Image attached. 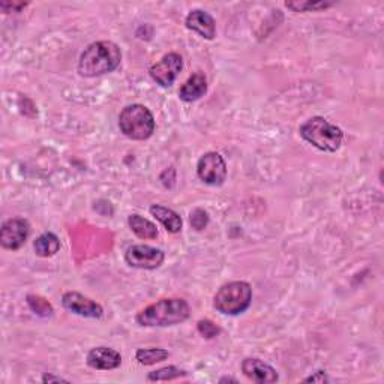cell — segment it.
<instances>
[{"label": "cell", "instance_id": "obj_1", "mask_svg": "<svg viewBox=\"0 0 384 384\" xmlns=\"http://www.w3.org/2000/svg\"><path fill=\"white\" fill-rule=\"evenodd\" d=\"M122 62V51L111 41H98L84 48L79 60V74L81 77H99L118 69Z\"/></svg>", "mask_w": 384, "mask_h": 384}, {"label": "cell", "instance_id": "obj_2", "mask_svg": "<svg viewBox=\"0 0 384 384\" xmlns=\"http://www.w3.org/2000/svg\"><path fill=\"white\" fill-rule=\"evenodd\" d=\"M191 308L185 299H161L146 306L135 317V322L145 327H167L181 324L189 318Z\"/></svg>", "mask_w": 384, "mask_h": 384}, {"label": "cell", "instance_id": "obj_3", "mask_svg": "<svg viewBox=\"0 0 384 384\" xmlns=\"http://www.w3.org/2000/svg\"><path fill=\"white\" fill-rule=\"evenodd\" d=\"M300 137L322 152H337L344 140V132L337 125H332L322 116H314L300 125Z\"/></svg>", "mask_w": 384, "mask_h": 384}, {"label": "cell", "instance_id": "obj_4", "mask_svg": "<svg viewBox=\"0 0 384 384\" xmlns=\"http://www.w3.org/2000/svg\"><path fill=\"white\" fill-rule=\"evenodd\" d=\"M252 302V288L245 281H233L216 291L213 306L224 315H239L245 312Z\"/></svg>", "mask_w": 384, "mask_h": 384}, {"label": "cell", "instance_id": "obj_5", "mask_svg": "<svg viewBox=\"0 0 384 384\" xmlns=\"http://www.w3.org/2000/svg\"><path fill=\"white\" fill-rule=\"evenodd\" d=\"M119 128L131 140L143 142L155 132V119L152 111L142 104L126 106L119 116Z\"/></svg>", "mask_w": 384, "mask_h": 384}, {"label": "cell", "instance_id": "obj_6", "mask_svg": "<svg viewBox=\"0 0 384 384\" xmlns=\"http://www.w3.org/2000/svg\"><path fill=\"white\" fill-rule=\"evenodd\" d=\"M197 176L210 186H221L227 179V164L218 152H208L198 159Z\"/></svg>", "mask_w": 384, "mask_h": 384}, {"label": "cell", "instance_id": "obj_7", "mask_svg": "<svg viewBox=\"0 0 384 384\" xmlns=\"http://www.w3.org/2000/svg\"><path fill=\"white\" fill-rule=\"evenodd\" d=\"M183 69V59L177 53L165 55L149 69V74L161 87H171Z\"/></svg>", "mask_w": 384, "mask_h": 384}, {"label": "cell", "instance_id": "obj_8", "mask_svg": "<svg viewBox=\"0 0 384 384\" xmlns=\"http://www.w3.org/2000/svg\"><path fill=\"white\" fill-rule=\"evenodd\" d=\"M165 255L161 249L149 245H132L125 252V261L131 267L153 271L164 263Z\"/></svg>", "mask_w": 384, "mask_h": 384}, {"label": "cell", "instance_id": "obj_9", "mask_svg": "<svg viewBox=\"0 0 384 384\" xmlns=\"http://www.w3.org/2000/svg\"><path fill=\"white\" fill-rule=\"evenodd\" d=\"M30 235V224L23 218H12L0 228V243L5 249H20Z\"/></svg>", "mask_w": 384, "mask_h": 384}, {"label": "cell", "instance_id": "obj_10", "mask_svg": "<svg viewBox=\"0 0 384 384\" xmlns=\"http://www.w3.org/2000/svg\"><path fill=\"white\" fill-rule=\"evenodd\" d=\"M62 305L69 312L84 318H101L102 314H104V310H102L99 303L79 291H68L63 294Z\"/></svg>", "mask_w": 384, "mask_h": 384}, {"label": "cell", "instance_id": "obj_11", "mask_svg": "<svg viewBox=\"0 0 384 384\" xmlns=\"http://www.w3.org/2000/svg\"><path fill=\"white\" fill-rule=\"evenodd\" d=\"M242 373L245 374L251 381L259 384H271L278 381L276 369L266 362L257 359V357H248L242 362Z\"/></svg>", "mask_w": 384, "mask_h": 384}, {"label": "cell", "instance_id": "obj_12", "mask_svg": "<svg viewBox=\"0 0 384 384\" xmlns=\"http://www.w3.org/2000/svg\"><path fill=\"white\" fill-rule=\"evenodd\" d=\"M185 24L189 30L198 33L201 38H204V40H208V41L215 40L216 21L209 14V12L203 11V9L191 11L185 20Z\"/></svg>", "mask_w": 384, "mask_h": 384}, {"label": "cell", "instance_id": "obj_13", "mask_svg": "<svg viewBox=\"0 0 384 384\" xmlns=\"http://www.w3.org/2000/svg\"><path fill=\"white\" fill-rule=\"evenodd\" d=\"M120 363H122L120 353L110 347H95L87 354V365L94 369L110 371L119 368Z\"/></svg>", "mask_w": 384, "mask_h": 384}, {"label": "cell", "instance_id": "obj_14", "mask_svg": "<svg viewBox=\"0 0 384 384\" xmlns=\"http://www.w3.org/2000/svg\"><path fill=\"white\" fill-rule=\"evenodd\" d=\"M208 92V80L203 72L192 74L189 79L179 89V96L185 102H194L203 98Z\"/></svg>", "mask_w": 384, "mask_h": 384}, {"label": "cell", "instance_id": "obj_15", "mask_svg": "<svg viewBox=\"0 0 384 384\" xmlns=\"http://www.w3.org/2000/svg\"><path fill=\"white\" fill-rule=\"evenodd\" d=\"M149 210H150L152 216H155L157 220L165 227L167 232L179 233L182 230V225H183L182 218L179 216L174 210L165 208V206H161V204H153Z\"/></svg>", "mask_w": 384, "mask_h": 384}, {"label": "cell", "instance_id": "obj_16", "mask_svg": "<svg viewBox=\"0 0 384 384\" xmlns=\"http://www.w3.org/2000/svg\"><path fill=\"white\" fill-rule=\"evenodd\" d=\"M128 225L132 230V233L140 239H157L158 237V228L157 225L150 222L146 218L140 216L137 213L130 215L128 218Z\"/></svg>", "mask_w": 384, "mask_h": 384}, {"label": "cell", "instance_id": "obj_17", "mask_svg": "<svg viewBox=\"0 0 384 384\" xmlns=\"http://www.w3.org/2000/svg\"><path fill=\"white\" fill-rule=\"evenodd\" d=\"M33 248L40 257H53L60 249V240L55 233H44L35 240Z\"/></svg>", "mask_w": 384, "mask_h": 384}, {"label": "cell", "instance_id": "obj_18", "mask_svg": "<svg viewBox=\"0 0 384 384\" xmlns=\"http://www.w3.org/2000/svg\"><path fill=\"white\" fill-rule=\"evenodd\" d=\"M170 353L164 349H140L135 353V359L142 365H155L165 359H169Z\"/></svg>", "mask_w": 384, "mask_h": 384}, {"label": "cell", "instance_id": "obj_19", "mask_svg": "<svg viewBox=\"0 0 384 384\" xmlns=\"http://www.w3.org/2000/svg\"><path fill=\"white\" fill-rule=\"evenodd\" d=\"M188 373L185 369H181L177 366H165L157 371H152L147 375L149 381H170V380H176L181 377H186Z\"/></svg>", "mask_w": 384, "mask_h": 384}, {"label": "cell", "instance_id": "obj_20", "mask_svg": "<svg viewBox=\"0 0 384 384\" xmlns=\"http://www.w3.org/2000/svg\"><path fill=\"white\" fill-rule=\"evenodd\" d=\"M28 305H29V308L36 315H40L43 318H48V317L53 315V312H55L51 303L47 299H44L41 296H38V294H29V296H28Z\"/></svg>", "mask_w": 384, "mask_h": 384}, {"label": "cell", "instance_id": "obj_21", "mask_svg": "<svg viewBox=\"0 0 384 384\" xmlns=\"http://www.w3.org/2000/svg\"><path fill=\"white\" fill-rule=\"evenodd\" d=\"M332 2H323V0H317V2H286V6L294 12H317L322 9L330 8Z\"/></svg>", "mask_w": 384, "mask_h": 384}, {"label": "cell", "instance_id": "obj_22", "mask_svg": "<svg viewBox=\"0 0 384 384\" xmlns=\"http://www.w3.org/2000/svg\"><path fill=\"white\" fill-rule=\"evenodd\" d=\"M197 330L198 334L206 339H213L221 334L220 326H216L213 322H210V320H200L197 323Z\"/></svg>", "mask_w": 384, "mask_h": 384}, {"label": "cell", "instance_id": "obj_23", "mask_svg": "<svg viewBox=\"0 0 384 384\" xmlns=\"http://www.w3.org/2000/svg\"><path fill=\"white\" fill-rule=\"evenodd\" d=\"M209 224V213L203 209H194L191 212V225L197 232H201Z\"/></svg>", "mask_w": 384, "mask_h": 384}, {"label": "cell", "instance_id": "obj_24", "mask_svg": "<svg viewBox=\"0 0 384 384\" xmlns=\"http://www.w3.org/2000/svg\"><path fill=\"white\" fill-rule=\"evenodd\" d=\"M29 4H24V2H20V4H17V2H2V4H0V8H2V11L4 12H11V11H14V12H20L23 8H26V6H28Z\"/></svg>", "mask_w": 384, "mask_h": 384}, {"label": "cell", "instance_id": "obj_25", "mask_svg": "<svg viewBox=\"0 0 384 384\" xmlns=\"http://www.w3.org/2000/svg\"><path fill=\"white\" fill-rule=\"evenodd\" d=\"M327 381V377L324 373H315L314 375L305 378V383H324Z\"/></svg>", "mask_w": 384, "mask_h": 384}, {"label": "cell", "instance_id": "obj_26", "mask_svg": "<svg viewBox=\"0 0 384 384\" xmlns=\"http://www.w3.org/2000/svg\"><path fill=\"white\" fill-rule=\"evenodd\" d=\"M43 381L44 383H68V380H65V378H62V377H56V375H51V374H45L44 377H43Z\"/></svg>", "mask_w": 384, "mask_h": 384}, {"label": "cell", "instance_id": "obj_27", "mask_svg": "<svg viewBox=\"0 0 384 384\" xmlns=\"http://www.w3.org/2000/svg\"><path fill=\"white\" fill-rule=\"evenodd\" d=\"M220 383H237V380L235 378H230V377H224L220 380Z\"/></svg>", "mask_w": 384, "mask_h": 384}]
</instances>
